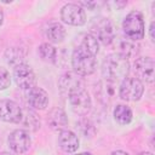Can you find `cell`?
Instances as JSON below:
<instances>
[{
    "label": "cell",
    "mask_w": 155,
    "mask_h": 155,
    "mask_svg": "<svg viewBox=\"0 0 155 155\" xmlns=\"http://www.w3.org/2000/svg\"><path fill=\"white\" fill-rule=\"evenodd\" d=\"M61 19L69 25H82L86 22L85 8L79 4H67L61 10Z\"/></svg>",
    "instance_id": "52a82bcc"
},
{
    "label": "cell",
    "mask_w": 155,
    "mask_h": 155,
    "mask_svg": "<svg viewBox=\"0 0 155 155\" xmlns=\"http://www.w3.org/2000/svg\"><path fill=\"white\" fill-rule=\"evenodd\" d=\"M58 86H59V90H61L62 94L68 97V94L70 92L80 88V87H84L85 85H84V81L79 78V75H76L75 73L67 71L59 78Z\"/></svg>",
    "instance_id": "4fadbf2b"
},
{
    "label": "cell",
    "mask_w": 155,
    "mask_h": 155,
    "mask_svg": "<svg viewBox=\"0 0 155 155\" xmlns=\"http://www.w3.org/2000/svg\"><path fill=\"white\" fill-rule=\"evenodd\" d=\"M23 117L22 108L11 99H0V120L5 122L17 124Z\"/></svg>",
    "instance_id": "8fae6325"
},
{
    "label": "cell",
    "mask_w": 155,
    "mask_h": 155,
    "mask_svg": "<svg viewBox=\"0 0 155 155\" xmlns=\"http://www.w3.org/2000/svg\"><path fill=\"white\" fill-rule=\"evenodd\" d=\"M21 122L23 124V126L28 130L31 131H36L38 128H40V120L36 116V114H34L33 111H23V117L21 120Z\"/></svg>",
    "instance_id": "7402d4cb"
},
{
    "label": "cell",
    "mask_w": 155,
    "mask_h": 155,
    "mask_svg": "<svg viewBox=\"0 0 155 155\" xmlns=\"http://www.w3.org/2000/svg\"><path fill=\"white\" fill-rule=\"evenodd\" d=\"M154 30H155V23L151 22L150 23V27H149V35H150V40L154 42L155 40V36H154Z\"/></svg>",
    "instance_id": "484cf974"
},
{
    "label": "cell",
    "mask_w": 155,
    "mask_h": 155,
    "mask_svg": "<svg viewBox=\"0 0 155 155\" xmlns=\"http://www.w3.org/2000/svg\"><path fill=\"white\" fill-rule=\"evenodd\" d=\"M68 101H69V104L71 107V110L78 114V115H86L90 110H91V107H92V101H91V97L87 92V90L84 87H80L73 92H70L68 94Z\"/></svg>",
    "instance_id": "8992f818"
},
{
    "label": "cell",
    "mask_w": 155,
    "mask_h": 155,
    "mask_svg": "<svg viewBox=\"0 0 155 155\" xmlns=\"http://www.w3.org/2000/svg\"><path fill=\"white\" fill-rule=\"evenodd\" d=\"M38 52H39V56L41 57V59L45 62L54 63L57 61V48L48 42L41 44L39 46Z\"/></svg>",
    "instance_id": "44dd1931"
},
{
    "label": "cell",
    "mask_w": 155,
    "mask_h": 155,
    "mask_svg": "<svg viewBox=\"0 0 155 155\" xmlns=\"http://www.w3.org/2000/svg\"><path fill=\"white\" fill-rule=\"evenodd\" d=\"M154 68L155 63L151 57H138L133 63V71L140 81L153 84L154 81Z\"/></svg>",
    "instance_id": "9c48e42d"
},
{
    "label": "cell",
    "mask_w": 155,
    "mask_h": 155,
    "mask_svg": "<svg viewBox=\"0 0 155 155\" xmlns=\"http://www.w3.org/2000/svg\"><path fill=\"white\" fill-rule=\"evenodd\" d=\"M11 85V76L7 69L0 67V91L6 90Z\"/></svg>",
    "instance_id": "d4e9b609"
},
{
    "label": "cell",
    "mask_w": 155,
    "mask_h": 155,
    "mask_svg": "<svg viewBox=\"0 0 155 155\" xmlns=\"http://www.w3.org/2000/svg\"><path fill=\"white\" fill-rule=\"evenodd\" d=\"M110 155H128L126 151H124V150H114Z\"/></svg>",
    "instance_id": "4316f807"
},
{
    "label": "cell",
    "mask_w": 155,
    "mask_h": 155,
    "mask_svg": "<svg viewBox=\"0 0 155 155\" xmlns=\"http://www.w3.org/2000/svg\"><path fill=\"white\" fill-rule=\"evenodd\" d=\"M122 29L128 40L139 41L145 35V25L143 15L139 11H131L122 22Z\"/></svg>",
    "instance_id": "3957f363"
},
{
    "label": "cell",
    "mask_w": 155,
    "mask_h": 155,
    "mask_svg": "<svg viewBox=\"0 0 155 155\" xmlns=\"http://www.w3.org/2000/svg\"><path fill=\"white\" fill-rule=\"evenodd\" d=\"M7 143H8L10 149L15 154L21 155L29 150V148L31 145V138L25 130L18 128L10 133V136L7 138Z\"/></svg>",
    "instance_id": "ba28073f"
},
{
    "label": "cell",
    "mask_w": 155,
    "mask_h": 155,
    "mask_svg": "<svg viewBox=\"0 0 155 155\" xmlns=\"http://www.w3.org/2000/svg\"><path fill=\"white\" fill-rule=\"evenodd\" d=\"M47 125L53 131H62L68 125V116L61 108H54L48 113Z\"/></svg>",
    "instance_id": "9a60e30c"
},
{
    "label": "cell",
    "mask_w": 155,
    "mask_h": 155,
    "mask_svg": "<svg viewBox=\"0 0 155 155\" xmlns=\"http://www.w3.org/2000/svg\"><path fill=\"white\" fill-rule=\"evenodd\" d=\"M116 84L115 82H110V81H107L104 80V84H102L99 87H101V91H99V98L101 99H104V101H110L114 94H115V87Z\"/></svg>",
    "instance_id": "cb8c5ba5"
},
{
    "label": "cell",
    "mask_w": 155,
    "mask_h": 155,
    "mask_svg": "<svg viewBox=\"0 0 155 155\" xmlns=\"http://www.w3.org/2000/svg\"><path fill=\"white\" fill-rule=\"evenodd\" d=\"M2 22H4V12H2V10L0 8V27H1Z\"/></svg>",
    "instance_id": "83f0119b"
},
{
    "label": "cell",
    "mask_w": 155,
    "mask_h": 155,
    "mask_svg": "<svg viewBox=\"0 0 155 155\" xmlns=\"http://www.w3.org/2000/svg\"><path fill=\"white\" fill-rule=\"evenodd\" d=\"M130 73L128 59L119 53L108 54L102 63V75L104 80L117 84L127 78Z\"/></svg>",
    "instance_id": "6da1fadb"
},
{
    "label": "cell",
    "mask_w": 155,
    "mask_h": 155,
    "mask_svg": "<svg viewBox=\"0 0 155 155\" xmlns=\"http://www.w3.org/2000/svg\"><path fill=\"white\" fill-rule=\"evenodd\" d=\"M5 58L7 64L17 67L19 64H23L24 59H25V53L23 52V50L21 47H10L7 48L6 53H5Z\"/></svg>",
    "instance_id": "d6986e66"
},
{
    "label": "cell",
    "mask_w": 155,
    "mask_h": 155,
    "mask_svg": "<svg viewBox=\"0 0 155 155\" xmlns=\"http://www.w3.org/2000/svg\"><path fill=\"white\" fill-rule=\"evenodd\" d=\"M113 116L114 120L119 124V125H128L132 121L133 117V113L131 110V108L126 104H117L114 110H113Z\"/></svg>",
    "instance_id": "e0dca14e"
},
{
    "label": "cell",
    "mask_w": 155,
    "mask_h": 155,
    "mask_svg": "<svg viewBox=\"0 0 155 155\" xmlns=\"http://www.w3.org/2000/svg\"><path fill=\"white\" fill-rule=\"evenodd\" d=\"M79 47H81L85 51L90 52L91 54L96 56L99 51V42L97 41V39L91 33H86V34H82Z\"/></svg>",
    "instance_id": "ffe728a7"
},
{
    "label": "cell",
    "mask_w": 155,
    "mask_h": 155,
    "mask_svg": "<svg viewBox=\"0 0 155 155\" xmlns=\"http://www.w3.org/2000/svg\"><path fill=\"white\" fill-rule=\"evenodd\" d=\"M0 155H15L13 153H10V151H1Z\"/></svg>",
    "instance_id": "f1b7e54d"
},
{
    "label": "cell",
    "mask_w": 155,
    "mask_h": 155,
    "mask_svg": "<svg viewBox=\"0 0 155 155\" xmlns=\"http://www.w3.org/2000/svg\"><path fill=\"white\" fill-rule=\"evenodd\" d=\"M76 130L84 137H92L96 133V127H94V125L88 119H81V120H79L76 122Z\"/></svg>",
    "instance_id": "603a6c76"
},
{
    "label": "cell",
    "mask_w": 155,
    "mask_h": 155,
    "mask_svg": "<svg viewBox=\"0 0 155 155\" xmlns=\"http://www.w3.org/2000/svg\"><path fill=\"white\" fill-rule=\"evenodd\" d=\"M117 48H119V54H121L122 57L125 58H132V57H136L137 53H138V48L139 46L132 41V40H128V39H124V40H120L119 41V45H117Z\"/></svg>",
    "instance_id": "ac0fdd59"
},
{
    "label": "cell",
    "mask_w": 155,
    "mask_h": 155,
    "mask_svg": "<svg viewBox=\"0 0 155 155\" xmlns=\"http://www.w3.org/2000/svg\"><path fill=\"white\" fill-rule=\"evenodd\" d=\"M25 96H27L28 104L36 110H42L48 104V94L41 87H38V86L31 87L30 90L27 91Z\"/></svg>",
    "instance_id": "7c38bea8"
},
{
    "label": "cell",
    "mask_w": 155,
    "mask_h": 155,
    "mask_svg": "<svg viewBox=\"0 0 155 155\" xmlns=\"http://www.w3.org/2000/svg\"><path fill=\"white\" fill-rule=\"evenodd\" d=\"M75 155H92L90 153H79V154H75Z\"/></svg>",
    "instance_id": "4dcf8cb0"
},
{
    "label": "cell",
    "mask_w": 155,
    "mask_h": 155,
    "mask_svg": "<svg viewBox=\"0 0 155 155\" xmlns=\"http://www.w3.org/2000/svg\"><path fill=\"white\" fill-rule=\"evenodd\" d=\"M13 80L17 84V86L22 90H30L31 87L35 86L36 82V78L35 74L33 71V69L28 65V64H19L17 67L13 68Z\"/></svg>",
    "instance_id": "30bf717a"
},
{
    "label": "cell",
    "mask_w": 155,
    "mask_h": 155,
    "mask_svg": "<svg viewBox=\"0 0 155 155\" xmlns=\"http://www.w3.org/2000/svg\"><path fill=\"white\" fill-rule=\"evenodd\" d=\"M71 67L74 73L79 76L91 75L97 68L96 56L78 46L71 54Z\"/></svg>",
    "instance_id": "7a4b0ae2"
},
{
    "label": "cell",
    "mask_w": 155,
    "mask_h": 155,
    "mask_svg": "<svg viewBox=\"0 0 155 155\" xmlns=\"http://www.w3.org/2000/svg\"><path fill=\"white\" fill-rule=\"evenodd\" d=\"M91 34L97 39L98 42L105 46L110 45L115 39L114 25L110 22V19L104 17H98L92 22Z\"/></svg>",
    "instance_id": "277c9868"
},
{
    "label": "cell",
    "mask_w": 155,
    "mask_h": 155,
    "mask_svg": "<svg viewBox=\"0 0 155 155\" xmlns=\"http://www.w3.org/2000/svg\"><path fill=\"white\" fill-rule=\"evenodd\" d=\"M79 137L69 130H62L58 134V145L65 153H75L79 148Z\"/></svg>",
    "instance_id": "5bb4252c"
},
{
    "label": "cell",
    "mask_w": 155,
    "mask_h": 155,
    "mask_svg": "<svg viewBox=\"0 0 155 155\" xmlns=\"http://www.w3.org/2000/svg\"><path fill=\"white\" fill-rule=\"evenodd\" d=\"M144 92V85L140 80L134 76H127L124 79L119 87V96L121 99L127 102L139 101Z\"/></svg>",
    "instance_id": "5b68a950"
},
{
    "label": "cell",
    "mask_w": 155,
    "mask_h": 155,
    "mask_svg": "<svg viewBox=\"0 0 155 155\" xmlns=\"http://www.w3.org/2000/svg\"><path fill=\"white\" fill-rule=\"evenodd\" d=\"M46 38L50 42L59 44L65 38V29L64 27L58 22H52L46 28Z\"/></svg>",
    "instance_id": "2e32d148"
},
{
    "label": "cell",
    "mask_w": 155,
    "mask_h": 155,
    "mask_svg": "<svg viewBox=\"0 0 155 155\" xmlns=\"http://www.w3.org/2000/svg\"><path fill=\"white\" fill-rule=\"evenodd\" d=\"M139 155H153V153H149V151H143V153H140Z\"/></svg>",
    "instance_id": "f546056e"
}]
</instances>
